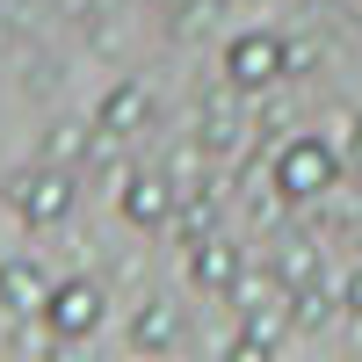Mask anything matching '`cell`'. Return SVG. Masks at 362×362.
Masks as SVG:
<instances>
[{
	"label": "cell",
	"mask_w": 362,
	"mask_h": 362,
	"mask_svg": "<svg viewBox=\"0 0 362 362\" xmlns=\"http://www.w3.org/2000/svg\"><path fill=\"white\" fill-rule=\"evenodd\" d=\"M341 145L334 138H319V131H297L290 145H276V160H268V189H276L283 203H312V196H326L341 181Z\"/></svg>",
	"instance_id": "obj_1"
},
{
	"label": "cell",
	"mask_w": 362,
	"mask_h": 362,
	"mask_svg": "<svg viewBox=\"0 0 362 362\" xmlns=\"http://www.w3.org/2000/svg\"><path fill=\"white\" fill-rule=\"evenodd\" d=\"M290 80V37H276V29H239V37L225 44V87L232 95H261V87Z\"/></svg>",
	"instance_id": "obj_2"
},
{
	"label": "cell",
	"mask_w": 362,
	"mask_h": 362,
	"mask_svg": "<svg viewBox=\"0 0 362 362\" xmlns=\"http://www.w3.org/2000/svg\"><path fill=\"white\" fill-rule=\"evenodd\" d=\"M73 196H80V181H73V167H51V160H37V167H22V174L8 181V203H15V218H22L29 232H44V225H66V210H73Z\"/></svg>",
	"instance_id": "obj_3"
},
{
	"label": "cell",
	"mask_w": 362,
	"mask_h": 362,
	"mask_svg": "<svg viewBox=\"0 0 362 362\" xmlns=\"http://www.w3.org/2000/svg\"><path fill=\"white\" fill-rule=\"evenodd\" d=\"M102 312H109V290H102L95 276H58L51 297H44V326H51L58 348H80V341L102 326Z\"/></svg>",
	"instance_id": "obj_4"
},
{
	"label": "cell",
	"mask_w": 362,
	"mask_h": 362,
	"mask_svg": "<svg viewBox=\"0 0 362 362\" xmlns=\"http://www.w3.org/2000/svg\"><path fill=\"white\" fill-rule=\"evenodd\" d=\"M174 196H181V181L160 167H131L124 174V189H116V210H124V225H138V232H160L167 218H174Z\"/></svg>",
	"instance_id": "obj_5"
},
{
	"label": "cell",
	"mask_w": 362,
	"mask_h": 362,
	"mask_svg": "<svg viewBox=\"0 0 362 362\" xmlns=\"http://www.w3.org/2000/svg\"><path fill=\"white\" fill-rule=\"evenodd\" d=\"M145 124H153V87H145V80H116L109 95H102V109H95V138L102 145H124Z\"/></svg>",
	"instance_id": "obj_6"
},
{
	"label": "cell",
	"mask_w": 362,
	"mask_h": 362,
	"mask_svg": "<svg viewBox=\"0 0 362 362\" xmlns=\"http://www.w3.org/2000/svg\"><path fill=\"white\" fill-rule=\"evenodd\" d=\"M239 276H247V254H239L225 232H210V239H196V247H189V283H196L203 297H232Z\"/></svg>",
	"instance_id": "obj_7"
},
{
	"label": "cell",
	"mask_w": 362,
	"mask_h": 362,
	"mask_svg": "<svg viewBox=\"0 0 362 362\" xmlns=\"http://www.w3.org/2000/svg\"><path fill=\"white\" fill-rule=\"evenodd\" d=\"M44 297H51V276H44L29 254H8V261H0V312H8V319H37Z\"/></svg>",
	"instance_id": "obj_8"
},
{
	"label": "cell",
	"mask_w": 362,
	"mask_h": 362,
	"mask_svg": "<svg viewBox=\"0 0 362 362\" xmlns=\"http://www.w3.org/2000/svg\"><path fill=\"white\" fill-rule=\"evenodd\" d=\"M181 341V312L167 305V297H145V305L131 312V348L138 355H167Z\"/></svg>",
	"instance_id": "obj_9"
},
{
	"label": "cell",
	"mask_w": 362,
	"mask_h": 362,
	"mask_svg": "<svg viewBox=\"0 0 362 362\" xmlns=\"http://www.w3.org/2000/svg\"><path fill=\"white\" fill-rule=\"evenodd\" d=\"M167 232L181 239V247L210 239V232H218V189H181V196H174V218H167Z\"/></svg>",
	"instance_id": "obj_10"
},
{
	"label": "cell",
	"mask_w": 362,
	"mask_h": 362,
	"mask_svg": "<svg viewBox=\"0 0 362 362\" xmlns=\"http://www.w3.org/2000/svg\"><path fill=\"white\" fill-rule=\"evenodd\" d=\"M268 268H276L283 290H305V283H319V247L312 239H283V247L268 254Z\"/></svg>",
	"instance_id": "obj_11"
},
{
	"label": "cell",
	"mask_w": 362,
	"mask_h": 362,
	"mask_svg": "<svg viewBox=\"0 0 362 362\" xmlns=\"http://www.w3.org/2000/svg\"><path fill=\"white\" fill-rule=\"evenodd\" d=\"M44 160L80 174L87 160H95V124H51V138H44Z\"/></svg>",
	"instance_id": "obj_12"
},
{
	"label": "cell",
	"mask_w": 362,
	"mask_h": 362,
	"mask_svg": "<svg viewBox=\"0 0 362 362\" xmlns=\"http://www.w3.org/2000/svg\"><path fill=\"white\" fill-rule=\"evenodd\" d=\"M334 305H341V297L326 290V283H305V290H290V326H326V319H334Z\"/></svg>",
	"instance_id": "obj_13"
},
{
	"label": "cell",
	"mask_w": 362,
	"mask_h": 362,
	"mask_svg": "<svg viewBox=\"0 0 362 362\" xmlns=\"http://www.w3.org/2000/svg\"><path fill=\"white\" fill-rule=\"evenodd\" d=\"M319 66V44H290V73H312Z\"/></svg>",
	"instance_id": "obj_14"
},
{
	"label": "cell",
	"mask_w": 362,
	"mask_h": 362,
	"mask_svg": "<svg viewBox=\"0 0 362 362\" xmlns=\"http://www.w3.org/2000/svg\"><path fill=\"white\" fill-rule=\"evenodd\" d=\"M341 305H348V312H355V319H362V268H355V276H348V283H341Z\"/></svg>",
	"instance_id": "obj_15"
},
{
	"label": "cell",
	"mask_w": 362,
	"mask_h": 362,
	"mask_svg": "<svg viewBox=\"0 0 362 362\" xmlns=\"http://www.w3.org/2000/svg\"><path fill=\"white\" fill-rule=\"evenodd\" d=\"M348 131H355V138H334V145H341V160H362V116H355Z\"/></svg>",
	"instance_id": "obj_16"
}]
</instances>
